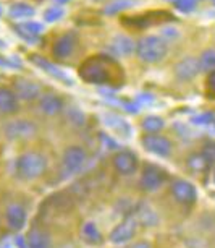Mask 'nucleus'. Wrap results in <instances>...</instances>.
<instances>
[{
	"instance_id": "obj_22",
	"label": "nucleus",
	"mask_w": 215,
	"mask_h": 248,
	"mask_svg": "<svg viewBox=\"0 0 215 248\" xmlns=\"http://www.w3.org/2000/svg\"><path fill=\"white\" fill-rule=\"evenodd\" d=\"M83 237L87 243H99L102 240V235L99 229L94 222H86L83 226Z\"/></svg>"
},
{
	"instance_id": "obj_27",
	"label": "nucleus",
	"mask_w": 215,
	"mask_h": 248,
	"mask_svg": "<svg viewBox=\"0 0 215 248\" xmlns=\"http://www.w3.org/2000/svg\"><path fill=\"white\" fill-rule=\"evenodd\" d=\"M143 128L149 133H156L158 130L163 128V120L160 117H156V115L146 117V119L143 120Z\"/></svg>"
},
{
	"instance_id": "obj_21",
	"label": "nucleus",
	"mask_w": 215,
	"mask_h": 248,
	"mask_svg": "<svg viewBox=\"0 0 215 248\" xmlns=\"http://www.w3.org/2000/svg\"><path fill=\"white\" fill-rule=\"evenodd\" d=\"M209 164H210V161L204 153L202 154H193V156H189V159H188L189 169L194 170V172H204L209 167Z\"/></svg>"
},
{
	"instance_id": "obj_31",
	"label": "nucleus",
	"mask_w": 215,
	"mask_h": 248,
	"mask_svg": "<svg viewBox=\"0 0 215 248\" xmlns=\"http://www.w3.org/2000/svg\"><path fill=\"white\" fill-rule=\"evenodd\" d=\"M207 90H209V94L215 99V70L214 72L209 73V78H207Z\"/></svg>"
},
{
	"instance_id": "obj_32",
	"label": "nucleus",
	"mask_w": 215,
	"mask_h": 248,
	"mask_svg": "<svg viewBox=\"0 0 215 248\" xmlns=\"http://www.w3.org/2000/svg\"><path fill=\"white\" fill-rule=\"evenodd\" d=\"M204 154L207 156V159H209L210 162L215 161V141L205 144V146H204Z\"/></svg>"
},
{
	"instance_id": "obj_18",
	"label": "nucleus",
	"mask_w": 215,
	"mask_h": 248,
	"mask_svg": "<svg viewBox=\"0 0 215 248\" xmlns=\"http://www.w3.org/2000/svg\"><path fill=\"white\" fill-rule=\"evenodd\" d=\"M26 248H50V237L41 229H31L26 237Z\"/></svg>"
},
{
	"instance_id": "obj_29",
	"label": "nucleus",
	"mask_w": 215,
	"mask_h": 248,
	"mask_svg": "<svg viewBox=\"0 0 215 248\" xmlns=\"http://www.w3.org/2000/svg\"><path fill=\"white\" fill-rule=\"evenodd\" d=\"M173 3H175V7L183 13L193 12L196 7V0H173Z\"/></svg>"
},
{
	"instance_id": "obj_7",
	"label": "nucleus",
	"mask_w": 215,
	"mask_h": 248,
	"mask_svg": "<svg viewBox=\"0 0 215 248\" xmlns=\"http://www.w3.org/2000/svg\"><path fill=\"white\" fill-rule=\"evenodd\" d=\"M86 162V151L81 146H72L68 148L63 154V167L68 174L78 172Z\"/></svg>"
},
{
	"instance_id": "obj_4",
	"label": "nucleus",
	"mask_w": 215,
	"mask_h": 248,
	"mask_svg": "<svg viewBox=\"0 0 215 248\" xmlns=\"http://www.w3.org/2000/svg\"><path fill=\"white\" fill-rule=\"evenodd\" d=\"M165 179H167V174L160 169V167L149 164V166L144 167L143 175H141V182H139V184H141L143 190L156 191L157 188H160V186L163 185Z\"/></svg>"
},
{
	"instance_id": "obj_33",
	"label": "nucleus",
	"mask_w": 215,
	"mask_h": 248,
	"mask_svg": "<svg viewBox=\"0 0 215 248\" xmlns=\"http://www.w3.org/2000/svg\"><path fill=\"white\" fill-rule=\"evenodd\" d=\"M178 37V31L173 28H163L162 30V39H175Z\"/></svg>"
},
{
	"instance_id": "obj_28",
	"label": "nucleus",
	"mask_w": 215,
	"mask_h": 248,
	"mask_svg": "<svg viewBox=\"0 0 215 248\" xmlns=\"http://www.w3.org/2000/svg\"><path fill=\"white\" fill-rule=\"evenodd\" d=\"M62 16H63V8L62 7H50L49 10H45V13H44V20L47 23L57 21Z\"/></svg>"
},
{
	"instance_id": "obj_12",
	"label": "nucleus",
	"mask_w": 215,
	"mask_h": 248,
	"mask_svg": "<svg viewBox=\"0 0 215 248\" xmlns=\"http://www.w3.org/2000/svg\"><path fill=\"white\" fill-rule=\"evenodd\" d=\"M172 193L176 198V201L185 204H191L196 201V188L193 184L186 180H175L172 185Z\"/></svg>"
},
{
	"instance_id": "obj_23",
	"label": "nucleus",
	"mask_w": 215,
	"mask_h": 248,
	"mask_svg": "<svg viewBox=\"0 0 215 248\" xmlns=\"http://www.w3.org/2000/svg\"><path fill=\"white\" fill-rule=\"evenodd\" d=\"M104 119H105L107 127H110V128L116 130L118 133L128 135V132H129L128 125H126V122H125V120H121L120 117H116V115H114V114H105V115H104Z\"/></svg>"
},
{
	"instance_id": "obj_8",
	"label": "nucleus",
	"mask_w": 215,
	"mask_h": 248,
	"mask_svg": "<svg viewBox=\"0 0 215 248\" xmlns=\"http://www.w3.org/2000/svg\"><path fill=\"white\" fill-rule=\"evenodd\" d=\"M115 170L121 175H129L136 170L138 167V157L131 151H118L112 159Z\"/></svg>"
},
{
	"instance_id": "obj_24",
	"label": "nucleus",
	"mask_w": 215,
	"mask_h": 248,
	"mask_svg": "<svg viewBox=\"0 0 215 248\" xmlns=\"http://www.w3.org/2000/svg\"><path fill=\"white\" fill-rule=\"evenodd\" d=\"M199 67H201V70H204V72H209V73L214 72L215 70V50L214 49H209L201 54Z\"/></svg>"
},
{
	"instance_id": "obj_38",
	"label": "nucleus",
	"mask_w": 215,
	"mask_h": 248,
	"mask_svg": "<svg viewBox=\"0 0 215 248\" xmlns=\"http://www.w3.org/2000/svg\"><path fill=\"white\" fill-rule=\"evenodd\" d=\"M214 182H215V170H214Z\"/></svg>"
},
{
	"instance_id": "obj_16",
	"label": "nucleus",
	"mask_w": 215,
	"mask_h": 248,
	"mask_svg": "<svg viewBox=\"0 0 215 248\" xmlns=\"http://www.w3.org/2000/svg\"><path fill=\"white\" fill-rule=\"evenodd\" d=\"M18 110V97L15 91L8 88H0V114H15Z\"/></svg>"
},
{
	"instance_id": "obj_37",
	"label": "nucleus",
	"mask_w": 215,
	"mask_h": 248,
	"mask_svg": "<svg viewBox=\"0 0 215 248\" xmlns=\"http://www.w3.org/2000/svg\"><path fill=\"white\" fill-rule=\"evenodd\" d=\"M58 3H65V2H68V0H57Z\"/></svg>"
},
{
	"instance_id": "obj_20",
	"label": "nucleus",
	"mask_w": 215,
	"mask_h": 248,
	"mask_svg": "<svg viewBox=\"0 0 215 248\" xmlns=\"http://www.w3.org/2000/svg\"><path fill=\"white\" fill-rule=\"evenodd\" d=\"M134 47H136L134 43L126 36H116L114 43H112V49L118 55H129L134 50Z\"/></svg>"
},
{
	"instance_id": "obj_17",
	"label": "nucleus",
	"mask_w": 215,
	"mask_h": 248,
	"mask_svg": "<svg viewBox=\"0 0 215 248\" xmlns=\"http://www.w3.org/2000/svg\"><path fill=\"white\" fill-rule=\"evenodd\" d=\"M39 109L45 115H57L63 109V102L55 94H44L39 101Z\"/></svg>"
},
{
	"instance_id": "obj_9",
	"label": "nucleus",
	"mask_w": 215,
	"mask_h": 248,
	"mask_svg": "<svg viewBox=\"0 0 215 248\" xmlns=\"http://www.w3.org/2000/svg\"><path fill=\"white\" fill-rule=\"evenodd\" d=\"M13 91L18 99H23V101H34L36 97H39L41 94V90L36 83H32L31 79H26V78H18L15 79L13 83Z\"/></svg>"
},
{
	"instance_id": "obj_10",
	"label": "nucleus",
	"mask_w": 215,
	"mask_h": 248,
	"mask_svg": "<svg viewBox=\"0 0 215 248\" xmlns=\"http://www.w3.org/2000/svg\"><path fill=\"white\" fill-rule=\"evenodd\" d=\"M74 47H76V34L74 32H67V34L60 36L54 44V57L55 59H67L73 54Z\"/></svg>"
},
{
	"instance_id": "obj_15",
	"label": "nucleus",
	"mask_w": 215,
	"mask_h": 248,
	"mask_svg": "<svg viewBox=\"0 0 215 248\" xmlns=\"http://www.w3.org/2000/svg\"><path fill=\"white\" fill-rule=\"evenodd\" d=\"M13 28H15L16 34L21 36L28 43H36V41L39 39V34L44 31V26H42L41 23H34V21L20 23V25H15Z\"/></svg>"
},
{
	"instance_id": "obj_40",
	"label": "nucleus",
	"mask_w": 215,
	"mask_h": 248,
	"mask_svg": "<svg viewBox=\"0 0 215 248\" xmlns=\"http://www.w3.org/2000/svg\"><path fill=\"white\" fill-rule=\"evenodd\" d=\"M97 2H100V0H97Z\"/></svg>"
},
{
	"instance_id": "obj_26",
	"label": "nucleus",
	"mask_w": 215,
	"mask_h": 248,
	"mask_svg": "<svg viewBox=\"0 0 215 248\" xmlns=\"http://www.w3.org/2000/svg\"><path fill=\"white\" fill-rule=\"evenodd\" d=\"M133 5H134V0H116V2L105 7L104 13L105 15H115V13L123 12V10H126V8H129Z\"/></svg>"
},
{
	"instance_id": "obj_34",
	"label": "nucleus",
	"mask_w": 215,
	"mask_h": 248,
	"mask_svg": "<svg viewBox=\"0 0 215 248\" xmlns=\"http://www.w3.org/2000/svg\"><path fill=\"white\" fill-rule=\"evenodd\" d=\"M0 65H2V67H16L18 63L10 62V60H7V59H2V57H0Z\"/></svg>"
},
{
	"instance_id": "obj_6",
	"label": "nucleus",
	"mask_w": 215,
	"mask_h": 248,
	"mask_svg": "<svg viewBox=\"0 0 215 248\" xmlns=\"http://www.w3.org/2000/svg\"><path fill=\"white\" fill-rule=\"evenodd\" d=\"M141 143L149 153L156 154V156H160V157L168 156L172 151V143L168 141L165 137H160V135H156V133L146 135Z\"/></svg>"
},
{
	"instance_id": "obj_25",
	"label": "nucleus",
	"mask_w": 215,
	"mask_h": 248,
	"mask_svg": "<svg viewBox=\"0 0 215 248\" xmlns=\"http://www.w3.org/2000/svg\"><path fill=\"white\" fill-rule=\"evenodd\" d=\"M34 15V8L28 3H15L10 7V16L12 18H29Z\"/></svg>"
},
{
	"instance_id": "obj_19",
	"label": "nucleus",
	"mask_w": 215,
	"mask_h": 248,
	"mask_svg": "<svg viewBox=\"0 0 215 248\" xmlns=\"http://www.w3.org/2000/svg\"><path fill=\"white\" fill-rule=\"evenodd\" d=\"M31 60L37 65V67H41L42 70H45V72H47L49 75H52V77H55L57 79H60V81H65V83H68V85H72V79H68V77L62 72V70L55 67L54 63L47 62L45 59H42L41 55L32 54V55H31Z\"/></svg>"
},
{
	"instance_id": "obj_36",
	"label": "nucleus",
	"mask_w": 215,
	"mask_h": 248,
	"mask_svg": "<svg viewBox=\"0 0 215 248\" xmlns=\"http://www.w3.org/2000/svg\"><path fill=\"white\" fill-rule=\"evenodd\" d=\"M2 47H5V43H3V41L0 39V49H2Z\"/></svg>"
},
{
	"instance_id": "obj_35",
	"label": "nucleus",
	"mask_w": 215,
	"mask_h": 248,
	"mask_svg": "<svg viewBox=\"0 0 215 248\" xmlns=\"http://www.w3.org/2000/svg\"><path fill=\"white\" fill-rule=\"evenodd\" d=\"M133 248H151V245L147 242H138Z\"/></svg>"
},
{
	"instance_id": "obj_3",
	"label": "nucleus",
	"mask_w": 215,
	"mask_h": 248,
	"mask_svg": "<svg viewBox=\"0 0 215 248\" xmlns=\"http://www.w3.org/2000/svg\"><path fill=\"white\" fill-rule=\"evenodd\" d=\"M79 77L86 83L105 85L110 81V68L100 57H91L79 67Z\"/></svg>"
},
{
	"instance_id": "obj_13",
	"label": "nucleus",
	"mask_w": 215,
	"mask_h": 248,
	"mask_svg": "<svg viewBox=\"0 0 215 248\" xmlns=\"http://www.w3.org/2000/svg\"><path fill=\"white\" fill-rule=\"evenodd\" d=\"M136 232V221L133 217H128L126 221L118 224L110 233V240L114 243H125L128 240H131Z\"/></svg>"
},
{
	"instance_id": "obj_11",
	"label": "nucleus",
	"mask_w": 215,
	"mask_h": 248,
	"mask_svg": "<svg viewBox=\"0 0 215 248\" xmlns=\"http://www.w3.org/2000/svg\"><path fill=\"white\" fill-rule=\"evenodd\" d=\"M199 70H201V67H199L198 59L186 57L181 60V62L176 63L175 75H176V78L181 79V81H189V79H193L194 77H198Z\"/></svg>"
},
{
	"instance_id": "obj_2",
	"label": "nucleus",
	"mask_w": 215,
	"mask_h": 248,
	"mask_svg": "<svg viewBox=\"0 0 215 248\" xmlns=\"http://www.w3.org/2000/svg\"><path fill=\"white\" fill-rule=\"evenodd\" d=\"M138 57L146 63H156L167 55V44L162 37L144 36L136 43Z\"/></svg>"
},
{
	"instance_id": "obj_1",
	"label": "nucleus",
	"mask_w": 215,
	"mask_h": 248,
	"mask_svg": "<svg viewBox=\"0 0 215 248\" xmlns=\"http://www.w3.org/2000/svg\"><path fill=\"white\" fill-rule=\"evenodd\" d=\"M47 162L39 153H25L16 159V174L23 180H36L45 172Z\"/></svg>"
},
{
	"instance_id": "obj_5",
	"label": "nucleus",
	"mask_w": 215,
	"mask_h": 248,
	"mask_svg": "<svg viewBox=\"0 0 215 248\" xmlns=\"http://www.w3.org/2000/svg\"><path fill=\"white\" fill-rule=\"evenodd\" d=\"M3 130L10 140H28L36 133V125L29 120H15L8 122Z\"/></svg>"
},
{
	"instance_id": "obj_39",
	"label": "nucleus",
	"mask_w": 215,
	"mask_h": 248,
	"mask_svg": "<svg viewBox=\"0 0 215 248\" xmlns=\"http://www.w3.org/2000/svg\"><path fill=\"white\" fill-rule=\"evenodd\" d=\"M0 15H2V7H0Z\"/></svg>"
},
{
	"instance_id": "obj_14",
	"label": "nucleus",
	"mask_w": 215,
	"mask_h": 248,
	"mask_svg": "<svg viewBox=\"0 0 215 248\" xmlns=\"http://www.w3.org/2000/svg\"><path fill=\"white\" fill-rule=\"evenodd\" d=\"M7 224L12 231H21L26 224V211L20 204H12L7 209Z\"/></svg>"
},
{
	"instance_id": "obj_30",
	"label": "nucleus",
	"mask_w": 215,
	"mask_h": 248,
	"mask_svg": "<svg viewBox=\"0 0 215 248\" xmlns=\"http://www.w3.org/2000/svg\"><path fill=\"white\" fill-rule=\"evenodd\" d=\"M212 120H214L212 114H201L198 117H194L193 124H196V125H207V124H212Z\"/></svg>"
}]
</instances>
